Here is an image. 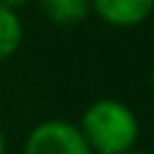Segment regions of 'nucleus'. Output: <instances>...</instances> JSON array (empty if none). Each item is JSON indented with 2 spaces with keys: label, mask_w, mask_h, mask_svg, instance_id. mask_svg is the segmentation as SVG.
<instances>
[{
  "label": "nucleus",
  "mask_w": 154,
  "mask_h": 154,
  "mask_svg": "<svg viewBox=\"0 0 154 154\" xmlns=\"http://www.w3.org/2000/svg\"><path fill=\"white\" fill-rule=\"evenodd\" d=\"M77 128L91 154H128L140 140V120L135 111L118 99L91 101Z\"/></svg>",
  "instance_id": "nucleus-1"
},
{
  "label": "nucleus",
  "mask_w": 154,
  "mask_h": 154,
  "mask_svg": "<svg viewBox=\"0 0 154 154\" xmlns=\"http://www.w3.org/2000/svg\"><path fill=\"white\" fill-rule=\"evenodd\" d=\"M24 154H91L79 128L63 118L41 120L24 140Z\"/></svg>",
  "instance_id": "nucleus-2"
},
{
  "label": "nucleus",
  "mask_w": 154,
  "mask_h": 154,
  "mask_svg": "<svg viewBox=\"0 0 154 154\" xmlns=\"http://www.w3.org/2000/svg\"><path fill=\"white\" fill-rule=\"evenodd\" d=\"M89 7L101 22L111 26L132 29L152 14L154 0H89Z\"/></svg>",
  "instance_id": "nucleus-3"
},
{
  "label": "nucleus",
  "mask_w": 154,
  "mask_h": 154,
  "mask_svg": "<svg viewBox=\"0 0 154 154\" xmlns=\"http://www.w3.org/2000/svg\"><path fill=\"white\" fill-rule=\"evenodd\" d=\"M38 10L55 26H75L91 12L89 0H38Z\"/></svg>",
  "instance_id": "nucleus-4"
},
{
  "label": "nucleus",
  "mask_w": 154,
  "mask_h": 154,
  "mask_svg": "<svg viewBox=\"0 0 154 154\" xmlns=\"http://www.w3.org/2000/svg\"><path fill=\"white\" fill-rule=\"evenodd\" d=\"M22 38H24V26H22L19 14L0 5V60L12 58L19 51Z\"/></svg>",
  "instance_id": "nucleus-5"
},
{
  "label": "nucleus",
  "mask_w": 154,
  "mask_h": 154,
  "mask_svg": "<svg viewBox=\"0 0 154 154\" xmlns=\"http://www.w3.org/2000/svg\"><path fill=\"white\" fill-rule=\"evenodd\" d=\"M31 0H0V5H5V7H10V10H19V7H24V5H29Z\"/></svg>",
  "instance_id": "nucleus-6"
},
{
  "label": "nucleus",
  "mask_w": 154,
  "mask_h": 154,
  "mask_svg": "<svg viewBox=\"0 0 154 154\" xmlns=\"http://www.w3.org/2000/svg\"><path fill=\"white\" fill-rule=\"evenodd\" d=\"M7 152V140H5V132L0 130V154H5Z\"/></svg>",
  "instance_id": "nucleus-7"
},
{
  "label": "nucleus",
  "mask_w": 154,
  "mask_h": 154,
  "mask_svg": "<svg viewBox=\"0 0 154 154\" xmlns=\"http://www.w3.org/2000/svg\"><path fill=\"white\" fill-rule=\"evenodd\" d=\"M128 154H144V152H137V149H132V152H128Z\"/></svg>",
  "instance_id": "nucleus-8"
}]
</instances>
